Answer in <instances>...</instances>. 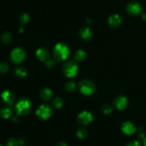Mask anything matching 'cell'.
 <instances>
[{
  "mask_svg": "<svg viewBox=\"0 0 146 146\" xmlns=\"http://www.w3.org/2000/svg\"><path fill=\"white\" fill-rule=\"evenodd\" d=\"M80 34L84 39H89L91 37V31L88 27H84L81 29Z\"/></svg>",
  "mask_w": 146,
  "mask_h": 146,
  "instance_id": "obj_15",
  "label": "cell"
},
{
  "mask_svg": "<svg viewBox=\"0 0 146 146\" xmlns=\"http://www.w3.org/2000/svg\"><path fill=\"white\" fill-rule=\"evenodd\" d=\"M86 54L83 50H78L75 53V58L77 61H83L85 59Z\"/></svg>",
  "mask_w": 146,
  "mask_h": 146,
  "instance_id": "obj_18",
  "label": "cell"
},
{
  "mask_svg": "<svg viewBox=\"0 0 146 146\" xmlns=\"http://www.w3.org/2000/svg\"><path fill=\"white\" fill-rule=\"evenodd\" d=\"M1 98H2L3 101L8 105H11L14 104V100H15L14 94L11 91H8V90L4 91L1 94Z\"/></svg>",
  "mask_w": 146,
  "mask_h": 146,
  "instance_id": "obj_9",
  "label": "cell"
},
{
  "mask_svg": "<svg viewBox=\"0 0 146 146\" xmlns=\"http://www.w3.org/2000/svg\"><path fill=\"white\" fill-rule=\"evenodd\" d=\"M16 109L19 115H27L31 111V103L29 99L23 98L17 102Z\"/></svg>",
  "mask_w": 146,
  "mask_h": 146,
  "instance_id": "obj_2",
  "label": "cell"
},
{
  "mask_svg": "<svg viewBox=\"0 0 146 146\" xmlns=\"http://www.w3.org/2000/svg\"><path fill=\"white\" fill-rule=\"evenodd\" d=\"M68 54H69V50L68 46L65 44L62 43L56 44L53 51V55L54 58L58 61H64L66 59Z\"/></svg>",
  "mask_w": 146,
  "mask_h": 146,
  "instance_id": "obj_1",
  "label": "cell"
},
{
  "mask_svg": "<svg viewBox=\"0 0 146 146\" xmlns=\"http://www.w3.org/2000/svg\"><path fill=\"white\" fill-rule=\"evenodd\" d=\"M36 56L38 59L41 60V61H46L48 58L49 52L46 48H41L36 51Z\"/></svg>",
  "mask_w": 146,
  "mask_h": 146,
  "instance_id": "obj_12",
  "label": "cell"
},
{
  "mask_svg": "<svg viewBox=\"0 0 146 146\" xmlns=\"http://www.w3.org/2000/svg\"><path fill=\"white\" fill-rule=\"evenodd\" d=\"M77 135L80 138H85L87 135V131L84 128H80L77 131Z\"/></svg>",
  "mask_w": 146,
  "mask_h": 146,
  "instance_id": "obj_22",
  "label": "cell"
},
{
  "mask_svg": "<svg viewBox=\"0 0 146 146\" xmlns=\"http://www.w3.org/2000/svg\"><path fill=\"white\" fill-rule=\"evenodd\" d=\"M63 104H64V101H63V100L61 99V98H55V99L54 100V101H53V105H54V106L55 107V108H61L63 106Z\"/></svg>",
  "mask_w": 146,
  "mask_h": 146,
  "instance_id": "obj_21",
  "label": "cell"
},
{
  "mask_svg": "<svg viewBox=\"0 0 146 146\" xmlns=\"http://www.w3.org/2000/svg\"><path fill=\"white\" fill-rule=\"evenodd\" d=\"M52 91L49 89V88H43L41 91H40V96H41V98L44 101H49L52 97Z\"/></svg>",
  "mask_w": 146,
  "mask_h": 146,
  "instance_id": "obj_14",
  "label": "cell"
},
{
  "mask_svg": "<svg viewBox=\"0 0 146 146\" xmlns=\"http://www.w3.org/2000/svg\"><path fill=\"white\" fill-rule=\"evenodd\" d=\"M112 111V108H111V106H105L103 108V112L105 114H108L111 112Z\"/></svg>",
  "mask_w": 146,
  "mask_h": 146,
  "instance_id": "obj_26",
  "label": "cell"
},
{
  "mask_svg": "<svg viewBox=\"0 0 146 146\" xmlns=\"http://www.w3.org/2000/svg\"><path fill=\"white\" fill-rule=\"evenodd\" d=\"M0 146H2V145H0Z\"/></svg>",
  "mask_w": 146,
  "mask_h": 146,
  "instance_id": "obj_31",
  "label": "cell"
},
{
  "mask_svg": "<svg viewBox=\"0 0 146 146\" xmlns=\"http://www.w3.org/2000/svg\"><path fill=\"white\" fill-rule=\"evenodd\" d=\"M29 17L28 14H22L21 16V17H20V21H21V22L22 24H26L29 21Z\"/></svg>",
  "mask_w": 146,
  "mask_h": 146,
  "instance_id": "obj_25",
  "label": "cell"
},
{
  "mask_svg": "<svg viewBox=\"0 0 146 146\" xmlns=\"http://www.w3.org/2000/svg\"><path fill=\"white\" fill-rule=\"evenodd\" d=\"M143 145L144 146H146V138H144L143 140Z\"/></svg>",
  "mask_w": 146,
  "mask_h": 146,
  "instance_id": "obj_30",
  "label": "cell"
},
{
  "mask_svg": "<svg viewBox=\"0 0 146 146\" xmlns=\"http://www.w3.org/2000/svg\"><path fill=\"white\" fill-rule=\"evenodd\" d=\"M14 73H15V75L17 76L19 78H24V76H27V71L23 67H17L14 70Z\"/></svg>",
  "mask_w": 146,
  "mask_h": 146,
  "instance_id": "obj_16",
  "label": "cell"
},
{
  "mask_svg": "<svg viewBox=\"0 0 146 146\" xmlns=\"http://www.w3.org/2000/svg\"><path fill=\"white\" fill-rule=\"evenodd\" d=\"M1 41H2L3 43H4L6 44L10 43V41H11V34L9 32L3 33V34L1 35Z\"/></svg>",
  "mask_w": 146,
  "mask_h": 146,
  "instance_id": "obj_19",
  "label": "cell"
},
{
  "mask_svg": "<svg viewBox=\"0 0 146 146\" xmlns=\"http://www.w3.org/2000/svg\"><path fill=\"white\" fill-rule=\"evenodd\" d=\"M122 19L118 14H114V15H111L108 19V22H109L110 25L112 27H117L121 23Z\"/></svg>",
  "mask_w": 146,
  "mask_h": 146,
  "instance_id": "obj_13",
  "label": "cell"
},
{
  "mask_svg": "<svg viewBox=\"0 0 146 146\" xmlns=\"http://www.w3.org/2000/svg\"><path fill=\"white\" fill-rule=\"evenodd\" d=\"M127 11L131 15H137L141 12L142 8L138 2H131L127 7Z\"/></svg>",
  "mask_w": 146,
  "mask_h": 146,
  "instance_id": "obj_8",
  "label": "cell"
},
{
  "mask_svg": "<svg viewBox=\"0 0 146 146\" xmlns=\"http://www.w3.org/2000/svg\"><path fill=\"white\" fill-rule=\"evenodd\" d=\"M114 106L119 110H123L126 107L128 104V100L124 96H118L113 102Z\"/></svg>",
  "mask_w": 146,
  "mask_h": 146,
  "instance_id": "obj_10",
  "label": "cell"
},
{
  "mask_svg": "<svg viewBox=\"0 0 146 146\" xmlns=\"http://www.w3.org/2000/svg\"><path fill=\"white\" fill-rule=\"evenodd\" d=\"M79 88L83 94L91 95L95 91L96 86L94 83L89 80H82L79 83Z\"/></svg>",
  "mask_w": 146,
  "mask_h": 146,
  "instance_id": "obj_3",
  "label": "cell"
},
{
  "mask_svg": "<svg viewBox=\"0 0 146 146\" xmlns=\"http://www.w3.org/2000/svg\"><path fill=\"white\" fill-rule=\"evenodd\" d=\"M122 130L124 133L127 134V135H131V134H133L135 132L136 128L132 123L125 122L123 124Z\"/></svg>",
  "mask_w": 146,
  "mask_h": 146,
  "instance_id": "obj_11",
  "label": "cell"
},
{
  "mask_svg": "<svg viewBox=\"0 0 146 146\" xmlns=\"http://www.w3.org/2000/svg\"><path fill=\"white\" fill-rule=\"evenodd\" d=\"M51 109L48 105L43 104L40 106L36 111V115L39 118L42 120H46L51 115Z\"/></svg>",
  "mask_w": 146,
  "mask_h": 146,
  "instance_id": "obj_6",
  "label": "cell"
},
{
  "mask_svg": "<svg viewBox=\"0 0 146 146\" xmlns=\"http://www.w3.org/2000/svg\"><path fill=\"white\" fill-rule=\"evenodd\" d=\"M93 115L88 111H84L78 115V121L82 125H88L92 121Z\"/></svg>",
  "mask_w": 146,
  "mask_h": 146,
  "instance_id": "obj_7",
  "label": "cell"
},
{
  "mask_svg": "<svg viewBox=\"0 0 146 146\" xmlns=\"http://www.w3.org/2000/svg\"><path fill=\"white\" fill-rule=\"evenodd\" d=\"M26 56V54L22 48H16L13 49L11 53V61L16 64H19L22 62Z\"/></svg>",
  "mask_w": 146,
  "mask_h": 146,
  "instance_id": "obj_5",
  "label": "cell"
},
{
  "mask_svg": "<svg viewBox=\"0 0 146 146\" xmlns=\"http://www.w3.org/2000/svg\"><path fill=\"white\" fill-rule=\"evenodd\" d=\"M19 143L14 138H9L7 143V146H19Z\"/></svg>",
  "mask_w": 146,
  "mask_h": 146,
  "instance_id": "obj_23",
  "label": "cell"
},
{
  "mask_svg": "<svg viewBox=\"0 0 146 146\" xmlns=\"http://www.w3.org/2000/svg\"><path fill=\"white\" fill-rule=\"evenodd\" d=\"M65 88L67 91H68V92H72V91H74L76 88L75 83L73 82V81H69V82H68L66 84Z\"/></svg>",
  "mask_w": 146,
  "mask_h": 146,
  "instance_id": "obj_20",
  "label": "cell"
},
{
  "mask_svg": "<svg viewBox=\"0 0 146 146\" xmlns=\"http://www.w3.org/2000/svg\"><path fill=\"white\" fill-rule=\"evenodd\" d=\"M9 65L5 62L0 63V72L1 73H6L8 71Z\"/></svg>",
  "mask_w": 146,
  "mask_h": 146,
  "instance_id": "obj_24",
  "label": "cell"
},
{
  "mask_svg": "<svg viewBox=\"0 0 146 146\" xmlns=\"http://www.w3.org/2000/svg\"><path fill=\"white\" fill-rule=\"evenodd\" d=\"M77 71H78L77 64L73 61L66 62L63 67V72L67 77L74 76L76 74Z\"/></svg>",
  "mask_w": 146,
  "mask_h": 146,
  "instance_id": "obj_4",
  "label": "cell"
},
{
  "mask_svg": "<svg viewBox=\"0 0 146 146\" xmlns=\"http://www.w3.org/2000/svg\"><path fill=\"white\" fill-rule=\"evenodd\" d=\"M55 61L52 59L48 60V61H46V66L48 67V68H53V67L55 66Z\"/></svg>",
  "mask_w": 146,
  "mask_h": 146,
  "instance_id": "obj_27",
  "label": "cell"
},
{
  "mask_svg": "<svg viewBox=\"0 0 146 146\" xmlns=\"http://www.w3.org/2000/svg\"><path fill=\"white\" fill-rule=\"evenodd\" d=\"M57 146H67V145H66V143H65L64 142H60V143H58Z\"/></svg>",
  "mask_w": 146,
  "mask_h": 146,
  "instance_id": "obj_29",
  "label": "cell"
},
{
  "mask_svg": "<svg viewBox=\"0 0 146 146\" xmlns=\"http://www.w3.org/2000/svg\"><path fill=\"white\" fill-rule=\"evenodd\" d=\"M127 146H141V144H140V143L138 141H133L131 142H130Z\"/></svg>",
  "mask_w": 146,
  "mask_h": 146,
  "instance_id": "obj_28",
  "label": "cell"
},
{
  "mask_svg": "<svg viewBox=\"0 0 146 146\" xmlns=\"http://www.w3.org/2000/svg\"><path fill=\"white\" fill-rule=\"evenodd\" d=\"M11 115V111L9 108H4L0 110V116L3 118H9Z\"/></svg>",
  "mask_w": 146,
  "mask_h": 146,
  "instance_id": "obj_17",
  "label": "cell"
}]
</instances>
